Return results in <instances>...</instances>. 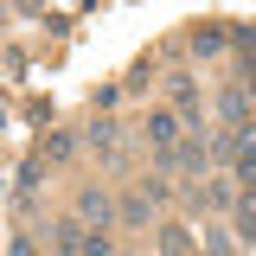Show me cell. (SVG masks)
I'll list each match as a JSON object with an SVG mask.
<instances>
[{
  "label": "cell",
  "mask_w": 256,
  "mask_h": 256,
  "mask_svg": "<svg viewBox=\"0 0 256 256\" xmlns=\"http://www.w3.org/2000/svg\"><path fill=\"white\" fill-rule=\"evenodd\" d=\"M116 218V198H109V186H84L77 192V224L90 230V224H109Z\"/></svg>",
  "instance_id": "6da1fadb"
},
{
  "label": "cell",
  "mask_w": 256,
  "mask_h": 256,
  "mask_svg": "<svg viewBox=\"0 0 256 256\" xmlns=\"http://www.w3.org/2000/svg\"><path fill=\"white\" fill-rule=\"evenodd\" d=\"M218 116H224L230 134H237V128H250V90H244V84H230V90L218 96Z\"/></svg>",
  "instance_id": "7a4b0ae2"
},
{
  "label": "cell",
  "mask_w": 256,
  "mask_h": 256,
  "mask_svg": "<svg viewBox=\"0 0 256 256\" xmlns=\"http://www.w3.org/2000/svg\"><path fill=\"white\" fill-rule=\"evenodd\" d=\"M148 141H154V154H166V148H173V141H180V116H166V109H154V116H148Z\"/></svg>",
  "instance_id": "3957f363"
},
{
  "label": "cell",
  "mask_w": 256,
  "mask_h": 256,
  "mask_svg": "<svg viewBox=\"0 0 256 256\" xmlns=\"http://www.w3.org/2000/svg\"><path fill=\"white\" fill-rule=\"evenodd\" d=\"M173 102H180V128H198V90H192V77H173Z\"/></svg>",
  "instance_id": "277c9868"
},
{
  "label": "cell",
  "mask_w": 256,
  "mask_h": 256,
  "mask_svg": "<svg viewBox=\"0 0 256 256\" xmlns=\"http://www.w3.org/2000/svg\"><path fill=\"white\" fill-rule=\"evenodd\" d=\"M90 148H96L102 160H116V154H122V128H116V122H102V116H96V128H90Z\"/></svg>",
  "instance_id": "5b68a950"
},
{
  "label": "cell",
  "mask_w": 256,
  "mask_h": 256,
  "mask_svg": "<svg viewBox=\"0 0 256 256\" xmlns=\"http://www.w3.org/2000/svg\"><path fill=\"white\" fill-rule=\"evenodd\" d=\"M224 38H230V32H224L218 20H205V26H192V52H198V58H212V52H224Z\"/></svg>",
  "instance_id": "8992f818"
},
{
  "label": "cell",
  "mask_w": 256,
  "mask_h": 256,
  "mask_svg": "<svg viewBox=\"0 0 256 256\" xmlns=\"http://www.w3.org/2000/svg\"><path fill=\"white\" fill-rule=\"evenodd\" d=\"M160 250L166 256H192V230L186 224H166V230H160Z\"/></svg>",
  "instance_id": "52a82bcc"
},
{
  "label": "cell",
  "mask_w": 256,
  "mask_h": 256,
  "mask_svg": "<svg viewBox=\"0 0 256 256\" xmlns=\"http://www.w3.org/2000/svg\"><path fill=\"white\" fill-rule=\"evenodd\" d=\"M116 218H122V224H148V218H154V205L134 192V198H122V205H116Z\"/></svg>",
  "instance_id": "ba28073f"
},
{
  "label": "cell",
  "mask_w": 256,
  "mask_h": 256,
  "mask_svg": "<svg viewBox=\"0 0 256 256\" xmlns=\"http://www.w3.org/2000/svg\"><path fill=\"white\" fill-rule=\"evenodd\" d=\"M70 148H77V141H70V134H58V128H52V134L38 141V160H70Z\"/></svg>",
  "instance_id": "9c48e42d"
},
{
  "label": "cell",
  "mask_w": 256,
  "mask_h": 256,
  "mask_svg": "<svg viewBox=\"0 0 256 256\" xmlns=\"http://www.w3.org/2000/svg\"><path fill=\"white\" fill-rule=\"evenodd\" d=\"M230 205H237V237H256V198H250V192H237Z\"/></svg>",
  "instance_id": "30bf717a"
},
{
  "label": "cell",
  "mask_w": 256,
  "mask_h": 256,
  "mask_svg": "<svg viewBox=\"0 0 256 256\" xmlns=\"http://www.w3.org/2000/svg\"><path fill=\"white\" fill-rule=\"evenodd\" d=\"M77 237H84V224H77V218H58V224H52V244H58L64 256L77 250Z\"/></svg>",
  "instance_id": "8fae6325"
},
{
  "label": "cell",
  "mask_w": 256,
  "mask_h": 256,
  "mask_svg": "<svg viewBox=\"0 0 256 256\" xmlns=\"http://www.w3.org/2000/svg\"><path fill=\"white\" fill-rule=\"evenodd\" d=\"M230 198H237V192H230V186H198V205H205V212H224Z\"/></svg>",
  "instance_id": "7c38bea8"
},
{
  "label": "cell",
  "mask_w": 256,
  "mask_h": 256,
  "mask_svg": "<svg viewBox=\"0 0 256 256\" xmlns=\"http://www.w3.org/2000/svg\"><path fill=\"white\" fill-rule=\"evenodd\" d=\"M205 256H237V244H230V230H205Z\"/></svg>",
  "instance_id": "4fadbf2b"
}]
</instances>
